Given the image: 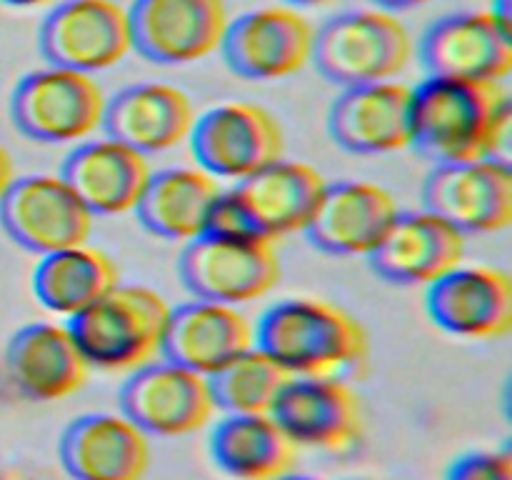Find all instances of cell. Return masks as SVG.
Masks as SVG:
<instances>
[{"mask_svg": "<svg viewBox=\"0 0 512 480\" xmlns=\"http://www.w3.org/2000/svg\"><path fill=\"white\" fill-rule=\"evenodd\" d=\"M510 135L505 83L425 78L413 88V148L435 165L508 158Z\"/></svg>", "mask_w": 512, "mask_h": 480, "instance_id": "1", "label": "cell"}, {"mask_svg": "<svg viewBox=\"0 0 512 480\" xmlns=\"http://www.w3.org/2000/svg\"><path fill=\"white\" fill-rule=\"evenodd\" d=\"M255 345L293 378L363 373L370 335L355 315L330 300L290 298L270 305L255 325Z\"/></svg>", "mask_w": 512, "mask_h": 480, "instance_id": "2", "label": "cell"}, {"mask_svg": "<svg viewBox=\"0 0 512 480\" xmlns=\"http://www.w3.org/2000/svg\"><path fill=\"white\" fill-rule=\"evenodd\" d=\"M170 305L145 285H115L68 320L90 368L133 373L163 355Z\"/></svg>", "mask_w": 512, "mask_h": 480, "instance_id": "3", "label": "cell"}, {"mask_svg": "<svg viewBox=\"0 0 512 480\" xmlns=\"http://www.w3.org/2000/svg\"><path fill=\"white\" fill-rule=\"evenodd\" d=\"M410 60V30L390 10H348L315 28L310 63L328 83L340 88L395 80Z\"/></svg>", "mask_w": 512, "mask_h": 480, "instance_id": "4", "label": "cell"}, {"mask_svg": "<svg viewBox=\"0 0 512 480\" xmlns=\"http://www.w3.org/2000/svg\"><path fill=\"white\" fill-rule=\"evenodd\" d=\"M105 105L108 98L93 75L48 65L20 78L10 98V118L35 143H83L103 128Z\"/></svg>", "mask_w": 512, "mask_h": 480, "instance_id": "5", "label": "cell"}, {"mask_svg": "<svg viewBox=\"0 0 512 480\" xmlns=\"http://www.w3.org/2000/svg\"><path fill=\"white\" fill-rule=\"evenodd\" d=\"M418 58L428 78L505 83L512 73L510 0L435 20L420 38Z\"/></svg>", "mask_w": 512, "mask_h": 480, "instance_id": "6", "label": "cell"}, {"mask_svg": "<svg viewBox=\"0 0 512 480\" xmlns=\"http://www.w3.org/2000/svg\"><path fill=\"white\" fill-rule=\"evenodd\" d=\"M178 273L193 298L245 305L273 293L280 283L278 243L263 235H200L185 243Z\"/></svg>", "mask_w": 512, "mask_h": 480, "instance_id": "7", "label": "cell"}, {"mask_svg": "<svg viewBox=\"0 0 512 480\" xmlns=\"http://www.w3.org/2000/svg\"><path fill=\"white\" fill-rule=\"evenodd\" d=\"M188 143L198 168L240 183L283 158L285 135L270 110L230 100L198 115Z\"/></svg>", "mask_w": 512, "mask_h": 480, "instance_id": "8", "label": "cell"}, {"mask_svg": "<svg viewBox=\"0 0 512 480\" xmlns=\"http://www.w3.org/2000/svg\"><path fill=\"white\" fill-rule=\"evenodd\" d=\"M118 405L148 438L198 433L218 413L208 378L165 358L133 370L120 388Z\"/></svg>", "mask_w": 512, "mask_h": 480, "instance_id": "9", "label": "cell"}, {"mask_svg": "<svg viewBox=\"0 0 512 480\" xmlns=\"http://www.w3.org/2000/svg\"><path fill=\"white\" fill-rule=\"evenodd\" d=\"M43 58L58 68L95 75L133 53L128 8L115 0H58L38 33Z\"/></svg>", "mask_w": 512, "mask_h": 480, "instance_id": "10", "label": "cell"}, {"mask_svg": "<svg viewBox=\"0 0 512 480\" xmlns=\"http://www.w3.org/2000/svg\"><path fill=\"white\" fill-rule=\"evenodd\" d=\"M95 215L73 193L63 175L15 178L0 200V225L23 250L50 255L88 243Z\"/></svg>", "mask_w": 512, "mask_h": 480, "instance_id": "11", "label": "cell"}, {"mask_svg": "<svg viewBox=\"0 0 512 480\" xmlns=\"http://www.w3.org/2000/svg\"><path fill=\"white\" fill-rule=\"evenodd\" d=\"M315 28L298 8H258L230 20L225 30V65L245 80H283L313 60Z\"/></svg>", "mask_w": 512, "mask_h": 480, "instance_id": "12", "label": "cell"}, {"mask_svg": "<svg viewBox=\"0 0 512 480\" xmlns=\"http://www.w3.org/2000/svg\"><path fill=\"white\" fill-rule=\"evenodd\" d=\"M133 50L155 65H190L218 53L230 15L225 0H133Z\"/></svg>", "mask_w": 512, "mask_h": 480, "instance_id": "13", "label": "cell"}, {"mask_svg": "<svg viewBox=\"0 0 512 480\" xmlns=\"http://www.w3.org/2000/svg\"><path fill=\"white\" fill-rule=\"evenodd\" d=\"M423 208L463 235H495L512 223V165L508 158L435 165L423 185Z\"/></svg>", "mask_w": 512, "mask_h": 480, "instance_id": "14", "label": "cell"}, {"mask_svg": "<svg viewBox=\"0 0 512 480\" xmlns=\"http://www.w3.org/2000/svg\"><path fill=\"white\" fill-rule=\"evenodd\" d=\"M430 320L463 340H500L512 330V280L490 265H458L428 285Z\"/></svg>", "mask_w": 512, "mask_h": 480, "instance_id": "15", "label": "cell"}, {"mask_svg": "<svg viewBox=\"0 0 512 480\" xmlns=\"http://www.w3.org/2000/svg\"><path fill=\"white\" fill-rule=\"evenodd\" d=\"M270 415L298 448L345 453L363 438V405L343 378H290Z\"/></svg>", "mask_w": 512, "mask_h": 480, "instance_id": "16", "label": "cell"}, {"mask_svg": "<svg viewBox=\"0 0 512 480\" xmlns=\"http://www.w3.org/2000/svg\"><path fill=\"white\" fill-rule=\"evenodd\" d=\"M330 138L355 155L413 148V88L398 80L343 88L328 115Z\"/></svg>", "mask_w": 512, "mask_h": 480, "instance_id": "17", "label": "cell"}, {"mask_svg": "<svg viewBox=\"0 0 512 480\" xmlns=\"http://www.w3.org/2000/svg\"><path fill=\"white\" fill-rule=\"evenodd\" d=\"M398 215V200L385 188L368 180H340L328 183L305 238L320 253L368 258Z\"/></svg>", "mask_w": 512, "mask_h": 480, "instance_id": "18", "label": "cell"}, {"mask_svg": "<svg viewBox=\"0 0 512 480\" xmlns=\"http://www.w3.org/2000/svg\"><path fill=\"white\" fill-rule=\"evenodd\" d=\"M465 238L468 235L430 210H400L378 248L368 255V263L388 283L428 288L463 265Z\"/></svg>", "mask_w": 512, "mask_h": 480, "instance_id": "19", "label": "cell"}, {"mask_svg": "<svg viewBox=\"0 0 512 480\" xmlns=\"http://www.w3.org/2000/svg\"><path fill=\"white\" fill-rule=\"evenodd\" d=\"M10 383L33 403H58L88 380V360L73 330L60 323H30L5 348Z\"/></svg>", "mask_w": 512, "mask_h": 480, "instance_id": "20", "label": "cell"}, {"mask_svg": "<svg viewBox=\"0 0 512 480\" xmlns=\"http://www.w3.org/2000/svg\"><path fill=\"white\" fill-rule=\"evenodd\" d=\"M58 458L73 480H143L150 440L123 413H88L65 425Z\"/></svg>", "mask_w": 512, "mask_h": 480, "instance_id": "21", "label": "cell"}, {"mask_svg": "<svg viewBox=\"0 0 512 480\" xmlns=\"http://www.w3.org/2000/svg\"><path fill=\"white\" fill-rule=\"evenodd\" d=\"M198 120L185 90L168 83H135L108 98L103 130L143 155H158L188 143Z\"/></svg>", "mask_w": 512, "mask_h": 480, "instance_id": "22", "label": "cell"}, {"mask_svg": "<svg viewBox=\"0 0 512 480\" xmlns=\"http://www.w3.org/2000/svg\"><path fill=\"white\" fill-rule=\"evenodd\" d=\"M253 345L255 325L238 305L193 298L170 308L160 358L208 378Z\"/></svg>", "mask_w": 512, "mask_h": 480, "instance_id": "23", "label": "cell"}, {"mask_svg": "<svg viewBox=\"0 0 512 480\" xmlns=\"http://www.w3.org/2000/svg\"><path fill=\"white\" fill-rule=\"evenodd\" d=\"M60 175L98 218L135 213L153 168L148 155L105 135L75 145Z\"/></svg>", "mask_w": 512, "mask_h": 480, "instance_id": "24", "label": "cell"}, {"mask_svg": "<svg viewBox=\"0 0 512 480\" xmlns=\"http://www.w3.org/2000/svg\"><path fill=\"white\" fill-rule=\"evenodd\" d=\"M233 188L248 208L255 230L278 243L285 235L305 233L328 180L313 165L280 158Z\"/></svg>", "mask_w": 512, "mask_h": 480, "instance_id": "25", "label": "cell"}, {"mask_svg": "<svg viewBox=\"0 0 512 480\" xmlns=\"http://www.w3.org/2000/svg\"><path fill=\"white\" fill-rule=\"evenodd\" d=\"M220 190V180L203 168H165L150 175L135 215L148 233L190 243L205 233V220Z\"/></svg>", "mask_w": 512, "mask_h": 480, "instance_id": "26", "label": "cell"}, {"mask_svg": "<svg viewBox=\"0 0 512 480\" xmlns=\"http://www.w3.org/2000/svg\"><path fill=\"white\" fill-rule=\"evenodd\" d=\"M210 455L235 480H278L293 473L298 445L273 415H225L210 435Z\"/></svg>", "mask_w": 512, "mask_h": 480, "instance_id": "27", "label": "cell"}, {"mask_svg": "<svg viewBox=\"0 0 512 480\" xmlns=\"http://www.w3.org/2000/svg\"><path fill=\"white\" fill-rule=\"evenodd\" d=\"M120 283L118 268L90 243L43 255L33 273V293L48 313L75 318Z\"/></svg>", "mask_w": 512, "mask_h": 480, "instance_id": "28", "label": "cell"}, {"mask_svg": "<svg viewBox=\"0 0 512 480\" xmlns=\"http://www.w3.org/2000/svg\"><path fill=\"white\" fill-rule=\"evenodd\" d=\"M290 378L293 375L283 365L253 345L218 373L208 375V383L215 408L225 415H270Z\"/></svg>", "mask_w": 512, "mask_h": 480, "instance_id": "29", "label": "cell"}, {"mask_svg": "<svg viewBox=\"0 0 512 480\" xmlns=\"http://www.w3.org/2000/svg\"><path fill=\"white\" fill-rule=\"evenodd\" d=\"M203 235H218V238H253L260 235L255 230L253 218H250L248 208L243 205L240 195L235 188L220 190L215 198L213 208H210L208 220H205Z\"/></svg>", "mask_w": 512, "mask_h": 480, "instance_id": "30", "label": "cell"}, {"mask_svg": "<svg viewBox=\"0 0 512 480\" xmlns=\"http://www.w3.org/2000/svg\"><path fill=\"white\" fill-rule=\"evenodd\" d=\"M445 480H512L510 450H478L455 460Z\"/></svg>", "mask_w": 512, "mask_h": 480, "instance_id": "31", "label": "cell"}, {"mask_svg": "<svg viewBox=\"0 0 512 480\" xmlns=\"http://www.w3.org/2000/svg\"><path fill=\"white\" fill-rule=\"evenodd\" d=\"M18 173H15V163H13V155L8 153L5 145H0V200L5 198V193L10 190V185L15 183Z\"/></svg>", "mask_w": 512, "mask_h": 480, "instance_id": "32", "label": "cell"}, {"mask_svg": "<svg viewBox=\"0 0 512 480\" xmlns=\"http://www.w3.org/2000/svg\"><path fill=\"white\" fill-rule=\"evenodd\" d=\"M378 8L390 10V13H398V10H413V8H423V5L433 3V0H370Z\"/></svg>", "mask_w": 512, "mask_h": 480, "instance_id": "33", "label": "cell"}, {"mask_svg": "<svg viewBox=\"0 0 512 480\" xmlns=\"http://www.w3.org/2000/svg\"><path fill=\"white\" fill-rule=\"evenodd\" d=\"M8 8H18V10H35V8H48V5H55L58 0H0Z\"/></svg>", "mask_w": 512, "mask_h": 480, "instance_id": "34", "label": "cell"}, {"mask_svg": "<svg viewBox=\"0 0 512 480\" xmlns=\"http://www.w3.org/2000/svg\"><path fill=\"white\" fill-rule=\"evenodd\" d=\"M333 0H288L290 8H323V5H330Z\"/></svg>", "mask_w": 512, "mask_h": 480, "instance_id": "35", "label": "cell"}, {"mask_svg": "<svg viewBox=\"0 0 512 480\" xmlns=\"http://www.w3.org/2000/svg\"><path fill=\"white\" fill-rule=\"evenodd\" d=\"M278 480H323V478H313V475H295V473H288V475H283V478H278Z\"/></svg>", "mask_w": 512, "mask_h": 480, "instance_id": "36", "label": "cell"}]
</instances>
